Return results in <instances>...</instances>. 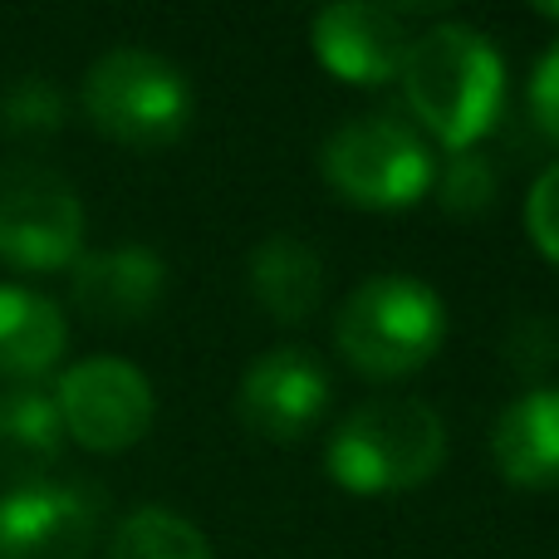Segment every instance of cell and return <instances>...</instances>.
Here are the masks:
<instances>
[{"label": "cell", "mask_w": 559, "mask_h": 559, "mask_svg": "<svg viewBox=\"0 0 559 559\" xmlns=\"http://www.w3.org/2000/svg\"><path fill=\"white\" fill-rule=\"evenodd\" d=\"M84 255V202L45 163L0 167V261L15 271H64Z\"/></svg>", "instance_id": "obj_6"}, {"label": "cell", "mask_w": 559, "mask_h": 559, "mask_svg": "<svg viewBox=\"0 0 559 559\" xmlns=\"http://www.w3.org/2000/svg\"><path fill=\"white\" fill-rule=\"evenodd\" d=\"M319 173L344 202L364 212H403L432 192L437 157L407 118L378 108V114H354L324 138Z\"/></svg>", "instance_id": "obj_4"}, {"label": "cell", "mask_w": 559, "mask_h": 559, "mask_svg": "<svg viewBox=\"0 0 559 559\" xmlns=\"http://www.w3.org/2000/svg\"><path fill=\"white\" fill-rule=\"evenodd\" d=\"M432 192L447 216H481L496 202V167L476 147L452 153L432 177Z\"/></svg>", "instance_id": "obj_18"}, {"label": "cell", "mask_w": 559, "mask_h": 559, "mask_svg": "<svg viewBox=\"0 0 559 559\" xmlns=\"http://www.w3.org/2000/svg\"><path fill=\"white\" fill-rule=\"evenodd\" d=\"M64 423L55 407V388L15 383L0 393V476L15 486L45 481V472L64 456Z\"/></svg>", "instance_id": "obj_13"}, {"label": "cell", "mask_w": 559, "mask_h": 559, "mask_svg": "<svg viewBox=\"0 0 559 559\" xmlns=\"http://www.w3.org/2000/svg\"><path fill=\"white\" fill-rule=\"evenodd\" d=\"M531 114H535V123H540V133L550 138V143H559V39L545 49L531 74Z\"/></svg>", "instance_id": "obj_20"}, {"label": "cell", "mask_w": 559, "mask_h": 559, "mask_svg": "<svg viewBox=\"0 0 559 559\" xmlns=\"http://www.w3.org/2000/svg\"><path fill=\"white\" fill-rule=\"evenodd\" d=\"M447 299L437 285L407 271L368 275L348 289L334 314V344L358 373L368 378H407L437 358L447 344Z\"/></svg>", "instance_id": "obj_3"}, {"label": "cell", "mask_w": 559, "mask_h": 559, "mask_svg": "<svg viewBox=\"0 0 559 559\" xmlns=\"http://www.w3.org/2000/svg\"><path fill=\"white\" fill-rule=\"evenodd\" d=\"M69 324L49 295L29 285H0V378L35 383L64 358Z\"/></svg>", "instance_id": "obj_15"}, {"label": "cell", "mask_w": 559, "mask_h": 559, "mask_svg": "<svg viewBox=\"0 0 559 559\" xmlns=\"http://www.w3.org/2000/svg\"><path fill=\"white\" fill-rule=\"evenodd\" d=\"M108 559H216L212 540L202 525L187 515L167 511V506H138L118 521L114 540H108Z\"/></svg>", "instance_id": "obj_16"}, {"label": "cell", "mask_w": 559, "mask_h": 559, "mask_svg": "<svg viewBox=\"0 0 559 559\" xmlns=\"http://www.w3.org/2000/svg\"><path fill=\"white\" fill-rule=\"evenodd\" d=\"M236 413L251 432L271 442H299L329 413V368L305 344L265 348L261 358L246 364L241 388H236Z\"/></svg>", "instance_id": "obj_9"}, {"label": "cell", "mask_w": 559, "mask_h": 559, "mask_svg": "<svg viewBox=\"0 0 559 559\" xmlns=\"http://www.w3.org/2000/svg\"><path fill=\"white\" fill-rule=\"evenodd\" d=\"M74 305L98 324H138L167 295V261L153 246H114L88 251L74 265Z\"/></svg>", "instance_id": "obj_11"}, {"label": "cell", "mask_w": 559, "mask_h": 559, "mask_svg": "<svg viewBox=\"0 0 559 559\" xmlns=\"http://www.w3.org/2000/svg\"><path fill=\"white\" fill-rule=\"evenodd\" d=\"M525 231L545 255L559 265V163H550L535 177L531 197H525Z\"/></svg>", "instance_id": "obj_19"}, {"label": "cell", "mask_w": 559, "mask_h": 559, "mask_svg": "<svg viewBox=\"0 0 559 559\" xmlns=\"http://www.w3.org/2000/svg\"><path fill=\"white\" fill-rule=\"evenodd\" d=\"M104 496L84 481H25L0 496V559H88Z\"/></svg>", "instance_id": "obj_8"}, {"label": "cell", "mask_w": 559, "mask_h": 559, "mask_svg": "<svg viewBox=\"0 0 559 559\" xmlns=\"http://www.w3.org/2000/svg\"><path fill=\"white\" fill-rule=\"evenodd\" d=\"M535 15H545V20H559V5H535Z\"/></svg>", "instance_id": "obj_21"}, {"label": "cell", "mask_w": 559, "mask_h": 559, "mask_svg": "<svg viewBox=\"0 0 559 559\" xmlns=\"http://www.w3.org/2000/svg\"><path fill=\"white\" fill-rule=\"evenodd\" d=\"M397 79H403L413 118L452 153L476 147L501 118L506 59L466 20L442 15L427 29H417Z\"/></svg>", "instance_id": "obj_1"}, {"label": "cell", "mask_w": 559, "mask_h": 559, "mask_svg": "<svg viewBox=\"0 0 559 559\" xmlns=\"http://www.w3.org/2000/svg\"><path fill=\"white\" fill-rule=\"evenodd\" d=\"M84 114L98 133L128 147H163L192 123V84L167 55L143 45L104 49L84 69Z\"/></svg>", "instance_id": "obj_5"}, {"label": "cell", "mask_w": 559, "mask_h": 559, "mask_svg": "<svg viewBox=\"0 0 559 559\" xmlns=\"http://www.w3.org/2000/svg\"><path fill=\"white\" fill-rule=\"evenodd\" d=\"M246 280L251 295L265 305V314L280 324H299L324 299V261L319 251L295 231H271L251 255H246Z\"/></svg>", "instance_id": "obj_14"}, {"label": "cell", "mask_w": 559, "mask_h": 559, "mask_svg": "<svg viewBox=\"0 0 559 559\" xmlns=\"http://www.w3.org/2000/svg\"><path fill=\"white\" fill-rule=\"evenodd\" d=\"M64 94L45 74H20L15 84L0 88V133L10 138H49L64 128Z\"/></svg>", "instance_id": "obj_17"}, {"label": "cell", "mask_w": 559, "mask_h": 559, "mask_svg": "<svg viewBox=\"0 0 559 559\" xmlns=\"http://www.w3.org/2000/svg\"><path fill=\"white\" fill-rule=\"evenodd\" d=\"M55 407L59 423H64V437H74L79 447H88V452H128L153 427L157 393L153 378L138 364L114 354H94L59 373Z\"/></svg>", "instance_id": "obj_7"}, {"label": "cell", "mask_w": 559, "mask_h": 559, "mask_svg": "<svg viewBox=\"0 0 559 559\" xmlns=\"http://www.w3.org/2000/svg\"><path fill=\"white\" fill-rule=\"evenodd\" d=\"M491 462L511 486L555 491L559 486V388L540 383L501 407L491 427Z\"/></svg>", "instance_id": "obj_12"}, {"label": "cell", "mask_w": 559, "mask_h": 559, "mask_svg": "<svg viewBox=\"0 0 559 559\" xmlns=\"http://www.w3.org/2000/svg\"><path fill=\"white\" fill-rule=\"evenodd\" d=\"M447 462V423L423 397H368L324 442V466L354 496H393L432 481Z\"/></svg>", "instance_id": "obj_2"}, {"label": "cell", "mask_w": 559, "mask_h": 559, "mask_svg": "<svg viewBox=\"0 0 559 559\" xmlns=\"http://www.w3.org/2000/svg\"><path fill=\"white\" fill-rule=\"evenodd\" d=\"M417 29H407L403 5H364V0L314 10V25H309V45H314L319 64L329 74L348 79V84H388V79H397Z\"/></svg>", "instance_id": "obj_10"}]
</instances>
